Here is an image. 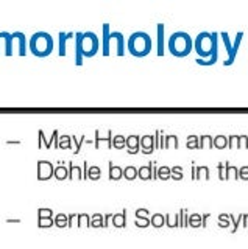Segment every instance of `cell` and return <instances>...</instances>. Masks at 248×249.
<instances>
[{"label": "cell", "instance_id": "cell-1", "mask_svg": "<svg viewBox=\"0 0 248 249\" xmlns=\"http://www.w3.org/2000/svg\"><path fill=\"white\" fill-rule=\"evenodd\" d=\"M193 50L197 52L198 58L195 62L198 66H214L219 61V33L201 31L193 39Z\"/></svg>", "mask_w": 248, "mask_h": 249}, {"label": "cell", "instance_id": "cell-2", "mask_svg": "<svg viewBox=\"0 0 248 249\" xmlns=\"http://www.w3.org/2000/svg\"><path fill=\"white\" fill-rule=\"evenodd\" d=\"M55 49V41L47 31H36L28 41V50L38 58H47Z\"/></svg>", "mask_w": 248, "mask_h": 249}, {"label": "cell", "instance_id": "cell-3", "mask_svg": "<svg viewBox=\"0 0 248 249\" xmlns=\"http://www.w3.org/2000/svg\"><path fill=\"white\" fill-rule=\"evenodd\" d=\"M169 52L176 58H186L193 50V39L186 31H175L169 37Z\"/></svg>", "mask_w": 248, "mask_h": 249}, {"label": "cell", "instance_id": "cell-4", "mask_svg": "<svg viewBox=\"0 0 248 249\" xmlns=\"http://www.w3.org/2000/svg\"><path fill=\"white\" fill-rule=\"evenodd\" d=\"M152 37L145 31H134L127 41V52L136 58H144L152 52Z\"/></svg>", "mask_w": 248, "mask_h": 249}, {"label": "cell", "instance_id": "cell-5", "mask_svg": "<svg viewBox=\"0 0 248 249\" xmlns=\"http://www.w3.org/2000/svg\"><path fill=\"white\" fill-rule=\"evenodd\" d=\"M100 49V39L94 31H84L81 39V50L83 58H92L98 53Z\"/></svg>", "mask_w": 248, "mask_h": 249}, {"label": "cell", "instance_id": "cell-6", "mask_svg": "<svg viewBox=\"0 0 248 249\" xmlns=\"http://www.w3.org/2000/svg\"><path fill=\"white\" fill-rule=\"evenodd\" d=\"M53 176H55V165L49 160H38V179L49 181Z\"/></svg>", "mask_w": 248, "mask_h": 249}, {"label": "cell", "instance_id": "cell-7", "mask_svg": "<svg viewBox=\"0 0 248 249\" xmlns=\"http://www.w3.org/2000/svg\"><path fill=\"white\" fill-rule=\"evenodd\" d=\"M220 36H222V41L225 44V49H227V54H228V58L223 61V66H231L232 62H234L237 54L234 53V50H232V42H231L229 35L227 33V31H222Z\"/></svg>", "mask_w": 248, "mask_h": 249}, {"label": "cell", "instance_id": "cell-8", "mask_svg": "<svg viewBox=\"0 0 248 249\" xmlns=\"http://www.w3.org/2000/svg\"><path fill=\"white\" fill-rule=\"evenodd\" d=\"M102 53H103V56H110V53H111L110 23H103V25H102Z\"/></svg>", "mask_w": 248, "mask_h": 249}, {"label": "cell", "instance_id": "cell-9", "mask_svg": "<svg viewBox=\"0 0 248 249\" xmlns=\"http://www.w3.org/2000/svg\"><path fill=\"white\" fill-rule=\"evenodd\" d=\"M69 39H75L74 31H69V33H66V31H59V35H58V54L59 56H66Z\"/></svg>", "mask_w": 248, "mask_h": 249}, {"label": "cell", "instance_id": "cell-10", "mask_svg": "<svg viewBox=\"0 0 248 249\" xmlns=\"http://www.w3.org/2000/svg\"><path fill=\"white\" fill-rule=\"evenodd\" d=\"M18 45L19 56H25L27 54V37L22 31H14L13 33V45Z\"/></svg>", "mask_w": 248, "mask_h": 249}, {"label": "cell", "instance_id": "cell-11", "mask_svg": "<svg viewBox=\"0 0 248 249\" xmlns=\"http://www.w3.org/2000/svg\"><path fill=\"white\" fill-rule=\"evenodd\" d=\"M164 33H166V28H164V23H158L156 25V54L158 56H164V52H166V45H164Z\"/></svg>", "mask_w": 248, "mask_h": 249}, {"label": "cell", "instance_id": "cell-12", "mask_svg": "<svg viewBox=\"0 0 248 249\" xmlns=\"http://www.w3.org/2000/svg\"><path fill=\"white\" fill-rule=\"evenodd\" d=\"M111 37L115 42V53L117 56H123L127 52V44H125V37L120 33V31H111Z\"/></svg>", "mask_w": 248, "mask_h": 249}, {"label": "cell", "instance_id": "cell-13", "mask_svg": "<svg viewBox=\"0 0 248 249\" xmlns=\"http://www.w3.org/2000/svg\"><path fill=\"white\" fill-rule=\"evenodd\" d=\"M154 150H156V145H154V136H142L141 137V153L152 154Z\"/></svg>", "mask_w": 248, "mask_h": 249}, {"label": "cell", "instance_id": "cell-14", "mask_svg": "<svg viewBox=\"0 0 248 249\" xmlns=\"http://www.w3.org/2000/svg\"><path fill=\"white\" fill-rule=\"evenodd\" d=\"M127 151L130 154L141 153V136H128L127 137Z\"/></svg>", "mask_w": 248, "mask_h": 249}, {"label": "cell", "instance_id": "cell-15", "mask_svg": "<svg viewBox=\"0 0 248 249\" xmlns=\"http://www.w3.org/2000/svg\"><path fill=\"white\" fill-rule=\"evenodd\" d=\"M0 36H2V41H3V53L6 54V56H11V54L14 53L13 33H8V31H2Z\"/></svg>", "mask_w": 248, "mask_h": 249}, {"label": "cell", "instance_id": "cell-16", "mask_svg": "<svg viewBox=\"0 0 248 249\" xmlns=\"http://www.w3.org/2000/svg\"><path fill=\"white\" fill-rule=\"evenodd\" d=\"M81 39H83V33L81 31H76L75 33V64L81 66L83 64V50H81Z\"/></svg>", "mask_w": 248, "mask_h": 249}, {"label": "cell", "instance_id": "cell-17", "mask_svg": "<svg viewBox=\"0 0 248 249\" xmlns=\"http://www.w3.org/2000/svg\"><path fill=\"white\" fill-rule=\"evenodd\" d=\"M147 215H149V210L147 209H137L136 210V226H139V228H145V226H149L150 220L147 218Z\"/></svg>", "mask_w": 248, "mask_h": 249}, {"label": "cell", "instance_id": "cell-18", "mask_svg": "<svg viewBox=\"0 0 248 249\" xmlns=\"http://www.w3.org/2000/svg\"><path fill=\"white\" fill-rule=\"evenodd\" d=\"M108 167H110V173H108V176H110L111 181H119V179L123 178V168L115 165L114 162H108Z\"/></svg>", "mask_w": 248, "mask_h": 249}, {"label": "cell", "instance_id": "cell-19", "mask_svg": "<svg viewBox=\"0 0 248 249\" xmlns=\"http://www.w3.org/2000/svg\"><path fill=\"white\" fill-rule=\"evenodd\" d=\"M53 178H57L58 181H64V179L69 178V168L64 165L63 160H59L58 165L55 167V176H53Z\"/></svg>", "mask_w": 248, "mask_h": 249}, {"label": "cell", "instance_id": "cell-20", "mask_svg": "<svg viewBox=\"0 0 248 249\" xmlns=\"http://www.w3.org/2000/svg\"><path fill=\"white\" fill-rule=\"evenodd\" d=\"M137 178L142 179V181H149V179H152V165L149 162V165H142L137 168Z\"/></svg>", "mask_w": 248, "mask_h": 249}, {"label": "cell", "instance_id": "cell-21", "mask_svg": "<svg viewBox=\"0 0 248 249\" xmlns=\"http://www.w3.org/2000/svg\"><path fill=\"white\" fill-rule=\"evenodd\" d=\"M180 146V142H178V137L175 134H167L164 136V150H170V148H176Z\"/></svg>", "mask_w": 248, "mask_h": 249}, {"label": "cell", "instance_id": "cell-22", "mask_svg": "<svg viewBox=\"0 0 248 249\" xmlns=\"http://www.w3.org/2000/svg\"><path fill=\"white\" fill-rule=\"evenodd\" d=\"M69 179H83V171L74 162H69Z\"/></svg>", "mask_w": 248, "mask_h": 249}, {"label": "cell", "instance_id": "cell-23", "mask_svg": "<svg viewBox=\"0 0 248 249\" xmlns=\"http://www.w3.org/2000/svg\"><path fill=\"white\" fill-rule=\"evenodd\" d=\"M102 178V170L97 165H89L88 168V179H92V181H98Z\"/></svg>", "mask_w": 248, "mask_h": 249}, {"label": "cell", "instance_id": "cell-24", "mask_svg": "<svg viewBox=\"0 0 248 249\" xmlns=\"http://www.w3.org/2000/svg\"><path fill=\"white\" fill-rule=\"evenodd\" d=\"M113 148L114 150H122V148H127V137L123 136H113Z\"/></svg>", "mask_w": 248, "mask_h": 249}, {"label": "cell", "instance_id": "cell-25", "mask_svg": "<svg viewBox=\"0 0 248 249\" xmlns=\"http://www.w3.org/2000/svg\"><path fill=\"white\" fill-rule=\"evenodd\" d=\"M123 178L128 179V181H134L137 178V168L134 165H128L123 168Z\"/></svg>", "mask_w": 248, "mask_h": 249}, {"label": "cell", "instance_id": "cell-26", "mask_svg": "<svg viewBox=\"0 0 248 249\" xmlns=\"http://www.w3.org/2000/svg\"><path fill=\"white\" fill-rule=\"evenodd\" d=\"M58 148H61V150H71L72 148V136H61L58 140Z\"/></svg>", "mask_w": 248, "mask_h": 249}, {"label": "cell", "instance_id": "cell-27", "mask_svg": "<svg viewBox=\"0 0 248 249\" xmlns=\"http://www.w3.org/2000/svg\"><path fill=\"white\" fill-rule=\"evenodd\" d=\"M186 146L189 150H200V137L198 136H189L186 140Z\"/></svg>", "mask_w": 248, "mask_h": 249}, {"label": "cell", "instance_id": "cell-28", "mask_svg": "<svg viewBox=\"0 0 248 249\" xmlns=\"http://www.w3.org/2000/svg\"><path fill=\"white\" fill-rule=\"evenodd\" d=\"M150 224L154 226V228H161V226L166 224V216L161 215V213H154L152 218H150Z\"/></svg>", "mask_w": 248, "mask_h": 249}, {"label": "cell", "instance_id": "cell-29", "mask_svg": "<svg viewBox=\"0 0 248 249\" xmlns=\"http://www.w3.org/2000/svg\"><path fill=\"white\" fill-rule=\"evenodd\" d=\"M203 148H214V137L200 136V150H203Z\"/></svg>", "mask_w": 248, "mask_h": 249}, {"label": "cell", "instance_id": "cell-30", "mask_svg": "<svg viewBox=\"0 0 248 249\" xmlns=\"http://www.w3.org/2000/svg\"><path fill=\"white\" fill-rule=\"evenodd\" d=\"M183 168L180 165L170 167V179H175V181H181L183 179Z\"/></svg>", "mask_w": 248, "mask_h": 249}, {"label": "cell", "instance_id": "cell-31", "mask_svg": "<svg viewBox=\"0 0 248 249\" xmlns=\"http://www.w3.org/2000/svg\"><path fill=\"white\" fill-rule=\"evenodd\" d=\"M228 146V137L227 136H217L214 137V148H219V150H223V148Z\"/></svg>", "mask_w": 248, "mask_h": 249}, {"label": "cell", "instance_id": "cell-32", "mask_svg": "<svg viewBox=\"0 0 248 249\" xmlns=\"http://www.w3.org/2000/svg\"><path fill=\"white\" fill-rule=\"evenodd\" d=\"M125 212H120L117 215H113V224L115 228H123L125 226Z\"/></svg>", "mask_w": 248, "mask_h": 249}, {"label": "cell", "instance_id": "cell-33", "mask_svg": "<svg viewBox=\"0 0 248 249\" xmlns=\"http://www.w3.org/2000/svg\"><path fill=\"white\" fill-rule=\"evenodd\" d=\"M158 179H162V181L170 179V167H167V165L158 167Z\"/></svg>", "mask_w": 248, "mask_h": 249}, {"label": "cell", "instance_id": "cell-34", "mask_svg": "<svg viewBox=\"0 0 248 249\" xmlns=\"http://www.w3.org/2000/svg\"><path fill=\"white\" fill-rule=\"evenodd\" d=\"M55 224L58 228H66V226H69V216L64 213H58L55 218Z\"/></svg>", "mask_w": 248, "mask_h": 249}, {"label": "cell", "instance_id": "cell-35", "mask_svg": "<svg viewBox=\"0 0 248 249\" xmlns=\"http://www.w3.org/2000/svg\"><path fill=\"white\" fill-rule=\"evenodd\" d=\"M228 160L227 162H220L219 165H217V170H219V178L222 179V181H225V179H228L227 178V168H228Z\"/></svg>", "mask_w": 248, "mask_h": 249}, {"label": "cell", "instance_id": "cell-36", "mask_svg": "<svg viewBox=\"0 0 248 249\" xmlns=\"http://www.w3.org/2000/svg\"><path fill=\"white\" fill-rule=\"evenodd\" d=\"M227 178L228 179H239V168L231 165V163H228V168H227Z\"/></svg>", "mask_w": 248, "mask_h": 249}, {"label": "cell", "instance_id": "cell-37", "mask_svg": "<svg viewBox=\"0 0 248 249\" xmlns=\"http://www.w3.org/2000/svg\"><path fill=\"white\" fill-rule=\"evenodd\" d=\"M201 178L209 179V168L205 167V165L197 167V179H201Z\"/></svg>", "mask_w": 248, "mask_h": 249}, {"label": "cell", "instance_id": "cell-38", "mask_svg": "<svg viewBox=\"0 0 248 249\" xmlns=\"http://www.w3.org/2000/svg\"><path fill=\"white\" fill-rule=\"evenodd\" d=\"M89 226H94V228H98V226H105V221H103V216L100 213H95L94 216H92V221Z\"/></svg>", "mask_w": 248, "mask_h": 249}, {"label": "cell", "instance_id": "cell-39", "mask_svg": "<svg viewBox=\"0 0 248 249\" xmlns=\"http://www.w3.org/2000/svg\"><path fill=\"white\" fill-rule=\"evenodd\" d=\"M228 148L229 150H237L239 148V136H229L228 137Z\"/></svg>", "mask_w": 248, "mask_h": 249}, {"label": "cell", "instance_id": "cell-40", "mask_svg": "<svg viewBox=\"0 0 248 249\" xmlns=\"http://www.w3.org/2000/svg\"><path fill=\"white\" fill-rule=\"evenodd\" d=\"M38 136H39V143H38V146H39V148L45 146L47 150H50V148H49V140H45V136H44V131L42 129L38 131Z\"/></svg>", "mask_w": 248, "mask_h": 249}, {"label": "cell", "instance_id": "cell-41", "mask_svg": "<svg viewBox=\"0 0 248 249\" xmlns=\"http://www.w3.org/2000/svg\"><path fill=\"white\" fill-rule=\"evenodd\" d=\"M83 142H84V137H81V140H78L75 136L72 137V143L75 145V146H74V153H75V154H78V153H80V150H81V143H83Z\"/></svg>", "mask_w": 248, "mask_h": 249}, {"label": "cell", "instance_id": "cell-42", "mask_svg": "<svg viewBox=\"0 0 248 249\" xmlns=\"http://www.w3.org/2000/svg\"><path fill=\"white\" fill-rule=\"evenodd\" d=\"M53 224H55V220L52 218H39V228H50Z\"/></svg>", "mask_w": 248, "mask_h": 249}, {"label": "cell", "instance_id": "cell-43", "mask_svg": "<svg viewBox=\"0 0 248 249\" xmlns=\"http://www.w3.org/2000/svg\"><path fill=\"white\" fill-rule=\"evenodd\" d=\"M239 179H244V181H248V165H244L239 168Z\"/></svg>", "mask_w": 248, "mask_h": 249}, {"label": "cell", "instance_id": "cell-44", "mask_svg": "<svg viewBox=\"0 0 248 249\" xmlns=\"http://www.w3.org/2000/svg\"><path fill=\"white\" fill-rule=\"evenodd\" d=\"M39 218H52V210L50 209H39L38 210Z\"/></svg>", "mask_w": 248, "mask_h": 249}, {"label": "cell", "instance_id": "cell-45", "mask_svg": "<svg viewBox=\"0 0 248 249\" xmlns=\"http://www.w3.org/2000/svg\"><path fill=\"white\" fill-rule=\"evenodd\" d=\"M150 165H152V179L156 181L158 179V167H156V160H150Z\"/></svg>", "mask_w": 248, "mask_h": 249}, {"label": "cell", "instance_id": "cell-46", "mask_svg": "<svg viewBox=\"0 0 248 249\" xmlns=\"http://www.w3.org/2000/svg\"><path fill=\"white\" fill-rule=\"evenodd\" d=\"M189 223H191V226H200L201 224V216L200 215H192L191 218H189Z\"/></svg>", "mask_w": 248, "mask_h": 249}, {"label": "cell", "instance_id": "cell-47", "mask_svg": "<svg viewBox=\"0 0 248 249\" xmlns=\"http://www.w3.org/2000/svg\"><path fill=\"white\" fill-rule=\"evenodd\" d=\"M83 224H86V226L91 224V223H89V216H88L86 213L78 215V226H83Z\"/></svg>", "mask_w": 248, "mask_h": 249}, {"label": "cell", "instance_id": "cell-48", "mask_svg": "<svg viewBox=\"0 0 248 249\" xmlns=\"http://www.w3.org/2000/svg\"><path fill=\"white\" fill-rule=\"evenodd\" d=\"M239 148H248V136H239Z\"/></svg>", "mask_w": 248, "mask_h": 249}, {"label": "cell", "instance_id": "cell-49", "mask_svg": "<svg viewBox=\"0 0 248 249\" xmlns=\"http://www.w3.org/2000/svg\"><path fill=\"white\" fill-rule=\"evenodd\" d=\"M88 168H89V163L84 160L83 162V179H88Z\"/></svg>", "mask_w": 248, "mask_h": 249}, {"label": "cell", "instance_id": "cell-50", "mask_svg": "<svg viewBox=\"0 0 248 249\" xmlns=\"http://www.w3.org/2000/svg\"><path fill=\"white\" fill-rule=\"evenodd\" d=\"M192 179H195L197 181V165L195 163H192Z\"/></svg>", "mask_w": 248, "mask_h": 249}, {"label": "cell", "instance_id": "cell-51", "mask_svg": "<svg viewBox=\"0 0 248 249\" xmlns=\"http://www.w3.org/2000/svg\"><path fill=\"white\" fill-rule=\"evenodd\" d=\"M244 218H245V226H248V215H245Z\"/></svg>", "mask_w": 248, "mask_h": 249}, {"label": "cell", "instance_id": "cell-52", "mask_svg": "<svg viewBox=\"0 0 248 249\" xmlns=\"http://www.w3.org/2000/svg\"><path fill=\"white\" fill-rule=\"evenodd\" d=\"M0 41H2V36H0Z\"/></svg>", "mask_w": 248, "mask_h": 249}]
</instances>
